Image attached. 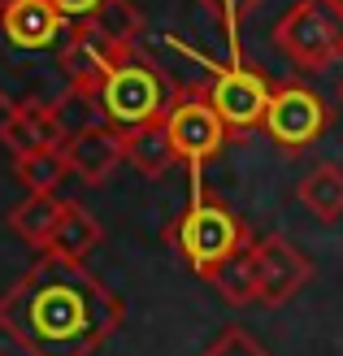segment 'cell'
Listing matches in <instances>:
<instances>
[{
	"instance_id": "603a6c76",
	"label": "cell",
	"mask_w": 343,
	"mask_h": 356,
	"mask_svg": "<svg viewBox=\"0 0 343 356\" xmlns=\"http://www.w3.org/2000/svg\"><path fill=\"white\" fill-rule=\"evenodd\" d=\"M335 9H339V13H343V0H335Z\"/></svg>"
},
{
	"instance_id": "e0dca14e",
	"label": "cell",
	"mask_w": 343,
	"mask_h": 356,
	"mask_svg": "<svg viewBox=\"0 0 343 356\" xmlns=\"http://www.w3.org/2000/svg\"><path fill=\"white\" fill-rule=\"evenodd\" d=\"M87 31L100 35L109 48L126 52V48H139V35H143V13L135 9V0H109L92 22H87Z\"/></svg>"
},
{
	"instance_id": "9c48e42d",
	"label": "cell",
	"mask_w": 343,
	"mask_h": 356,
	"mask_svg": "<svg viewBox=\"0 0 343 356\" xmlns=\"http://www.w3.org/2000/svg\"><path fill=\"white\" fill-rule=\"evenodd\" d=\"M252 257H257V274H261V309H278L287 305L304 282L313 278V261L300 252L296 243H287L282 235H265L252 243Z\"/></svg>"
},
{
	"instance_id": "ffe728a7",
	"label": "cell",
	"mask_w": 343,
	"mask_h": 356,
	"mask_svg": "<svg viewBox=\"0 0 343 356\" xmlns=\"http://www.w3.org/2000/svg\"><path fill=\"white\" fill-rule=\"evenodd\" d=\"M257 5H261V0H200V9L230 35V40H239V22H244V17L257 9Z\"/></svg>"
},
{
	"instance_id": "277c9868",
	"label": "cell",
	"mask_w": 343,
	"mask_h": 356,
	"mask_svg": "<svg viewBox=\"0 0 343 356\" xmlns=\"http://www.w3.org/2000/svg\"><path fill=\"white\" fill-rule=\"evenodd\" d=\"M170 243L191 265V274L213 278L222 265L248 248V230L234 213L205 187V165H191V195L183 218L170 226Z\"/></svg>"
},
{
	"instance_id": "ac0fdd59",
	"label": "cell",
	"mask_w": 343,
	"mask_h": 356,
	"mask_svg": "<svg viewBox=\"0 0 343 356\" xmlns=\"http://www.w3.org/2000/svg\"><path fill=\"white\" fill-rule=\"evenodd\" d=\"M17 165V178L31 195H57L61 178H70V165H65V152H35V156H22Z\"/></svg>"
},
{
	"instance_id": "30bf717a",
	"label": "cell",
	"mask_w": 343,
	"mask_h": 356,
	"mask_svg": "<svg viewBox=\"0 0 343 356\" xmlns=\"http://www.w3.org/2000/svg\"><path fill=\"white\" fill-rule=\"evenodd\" d=\"M65 165L74 178H83L87 187H100L109 183L113 170L126 165V139L113 127H92V131H79L74 139H65Z\"/></svg>"
},
{
	"instance_id": "6da1fadb",
	"label": "cell",
	"mask_w": 343,
	"mask_h": 356,
	"mask_svg": "<svg viewBox=\"0 0 343 356\" xmlns=\"http://www.w3.org/2000/svg\"><path fill=\"white\" fill-rule=\"evenodd\" d=\"M122 300L83 261L40 252L0 296V330L26 356H92L122 326Z\"/></svg>"
},
{
	"instance_id": "8fae6325",
	"label": "cell",
	"mask_w": 343,
	"mask_h": 356,
	"mask_svg": "<svg viewBox=\"0 0 343 356\" xmlns=\"http://www.w3.org/2000/svg\"><path fill=\"white\" fill-rule=\"evenodd\" d=\"M0 144L9 148L13 161H22V156H35V152H61L65 131L57 127L52 109L31 104V109H9L0 118Z\"/></svg>"
},
{
	"instance_id": "d6986e66",
	"label": "cell",
	"mask_w": 343,
	"mask_h": 356,
	"mask_svg": "<svg viewBox=\"0 0 343 356\" xmlns=\"http://www.w3.org/2000/svg\"><path fill=\"white\" fill-rule=\"evenodd\" d=\"M52 118H57V127L65 131V139H74L79 131L104 127V122H100V109H96V96L83 92V87H70V92L52 104Z\"/></svg>"
},
{
	"instance_id": "7a4b0ae2",
	"label": "cell",
	"mask_w": 343,
	"mask_h": 356,
	"mask_svg": "<svg viewBox=\"0 0 343 356\" xmlns=\"http://www.w3.org/2000/svg\"><path fill=\"white\" fill-rule=\"evenodd\" d=\"M79 31L52 0H0V109H52L70 92V48Z\"/></svg>"
},
{
	"instance_id": "52a82bcc",
	"label": "cell",
	"mask_w": 343,
	"mask_h": 356,
	"mask_svg": "<svg viewBox=\"0 0 343 356\" xmlns=\"http://www.w3.org/2000/svg\"><path fill=\"white\" fill-rule=\"evenodd\" d=\"M326 127H330L326 100H321L313 87H304V83L274 87L269 109H265V122H261V131L274 139L282 152H300V148L317 144V139L326 135Z\"/></svg>"
},
{
	"instance_id": "8992f818",
	"label": "cell",
	"mask_w": 343,
	"mask_h": 356,
	"mask_svg": "<svg viewBox=\"0 0 343 356\" xmlns=\"http://www.w3.org/2000/svg\"><path fill=\"white\" fill-rule=\"evenodd\" d=\"M205 96H209L213 109H218V118L226 122L230 135H248V131H257L265 122L274 87H269L252 65L239 61V40H230V61L213 70Z\"/></svg>"
},
{
	"instance_id": "3957f363",
	"label": "cell",
	"mask_w": 343,
	"mask_h": 356,
	"mask_svg": "<svg viewBox=\"0 0 343 356\" xmlns=\"http://www.w3.org/2000/svg\"><path fill=\"white\" fill-rule=\"evenodd\" d=\"M92 96H96L100 122L113 127V131H122V135L166 122V113L174 109V100H178L174 83L152 65V57L143 48L118 52L113 65H109V74L100 79V87Z\"/></svg>"
},
{
	"instance_id": "44dd1931",
	"label": "cell",
	"mask_w": 343,
	"mask_h": 356,
	"mask_svg": "<svg viewBox=\"0 0 343 356\" xmlns=\"http://www.w3.org/2000/svg\"><path fill=\"white\" fill-rule=\"evenodd\" d=\"M205 356H269V352H265L257 339H252L244 326H226L218 339L205 348Z\"/></svg>"
},
{
	"instance_id": "9a60e30c",
	"label": "cell",
	"mask_w": 343,
	"mask_h": 356,
	"mask_svg": "<svg viewBox=\"0 0 343 356\" xmlns=\"http://www.w3.org/2000/svg\"><path fill=\"white\" fill-rule=\"evenodd\" d=\"M96 248H100V222L83 204H65V218L57 226V235H52L48 252L65 257V261H83L87 252H96Z\"/></svg>"
},
{
	"instance_id": "5bb4252c",
	"label": "cell",
	"mask_w": 343,
	"mask_h": 356,
	"mask_svg": "<svg viewBox=\"0 0 343 356\" xmlns=\"http://www.w3.org/2000/svg\"><path fill=\"white\" fill-rule=\"evenodd\" d=\"M126 139V165H135L143 178H166L174 165H178V152L170 144V135L166 127H143V131H131V135H122Z\"/></svg>"
},
{
	"instance_id": "cb8c5ba5",
	"label": "cell",
	"mask_w": 343,
	"mask_h": 356,
	"mask_svg": "<svg viewBox=\"0 0 343 356\" xmlns=\"http://www.w3.org/2000/svg\"><path fill=\"white\" fill-rule=\"evenodd\" d=\"M339 61H343V57H339Z\"/></svg>"
},
{
	"instance_id": "2e32d148",
	"label": "cell",
	"mask_w": 343,
	"mask_h": 356,
	"mask_svg": "<svg viewBox=\"0 0 343 356\" xmlns=\"http://www.w3.org/2000/svg\"><path fill=\"white\" fill-rule=\"evenodd\" d=\"M209 282L218 287V296L226 300V305H234V309L257 305V296H261V274H257V257H252V243L244 248V252H234V257H230Z\"/></svg>"
},
{
	"instance_id": "4fadbf2b",
	"label": "cell",
	"mask_w": 343,
	"mask_h": 356,
	"mask_svg": "<svg viewBox=\"0 0 343 356\" xmlns=\"http://www.w3.org/2000/svg\"><path fill=\"white\" fill-rule=\"evenodd\" d=\"M296 195H300V204L309 209L317 222H326V226L339 222L343 218V165L326 161V165L309 170V174L300 178Z\"/></svg>"
},
{
	"instance_id": "7c38bea8",
	"label": "cell",
	"mask_w": 343,
	"mask_h": 356,
	"mask_svg": "<svg viewBox=\"0 0 343 356\" xmlns=\"http://www.w3.org/2000/svg\"><path fill=\"white\" fill-rule=\"evenodd\" d=\"M65 204L70 200H61V195H31L26 191V200H17L9 209V230L26 248H35V252H48V243L65 218Z\"/></svg>"
},
{
	"instance_id": "7402d4cb",
	"label": "cell",
	"mask_w": 343,
	"mask_h": 356,
	"mask_svg": "<svg viewBox=\"0 0 343 356\" xmlns=\"http://www.w3.org/2000/svg\"><path fill=\"white\" fill-rule=\"evenodd\" d=\"M104 5H109V0H52V9H57L61 17H70L74 26H87Z\"/></svg>"
},
{
	"instance_id": "ba28073f",
	"label": "cell",
	"mask_w": 343,
	"mask_h": 356,
	"mask_svg": "<svg viewBox=\"0 0 343 356\" xmlns=\"http://www.w3.org/2000/svg\"><path fill=\"white\" fill-rule=\"evenodd\" d=\"M166 135H170V144L178 152V161H183L187 170L191 165H209L213 156H218L226 148V122L218 118V109L209 104L205 92H191V96H178L174 100V109L166 113Z\"/></svg>"
},
{
	"instance_id": "5b68a950",
	"label": "cell",
	"mask_w": 343,
	"mask_h": 356,
	"mask_svg": "<svg viewBox=\"0 0 343 356\" xmlns=\"http://www.w3.org/2000/svg\"><path fill=\"white\" fill-rule=\"evenodd\" d=\"M274 48L300 70H321L343 57V13L335 0H296L274 26Z\"/></svg>"
}]
</instances>
